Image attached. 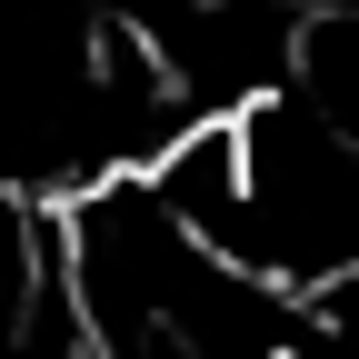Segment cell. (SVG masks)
<instances>
[{
  "label": "cell",
  "instance_id": "cell-1",
  "mask_svg": "<svg viewBox=\"0 0 359 359\" xmlns=\"http://www.w3.org/2000/svg\"><path fill=\"white\" fill-rule=\"evenodd\" d=\"M240 170H250V280L309 299L359 269V150L299 100L269 90L240 110Z\"/></svg>",
  "mask_w": 359,
  "mask_h": 359
}]
</instances>
